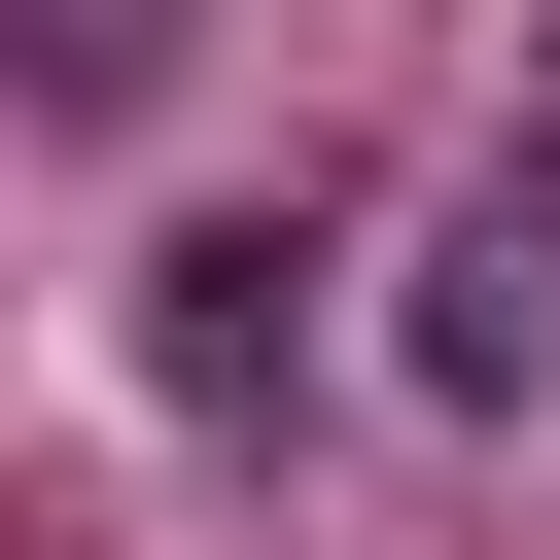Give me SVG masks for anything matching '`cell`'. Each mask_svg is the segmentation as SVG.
I'll use <instances>...</instances> for the list:
<instances>
[{
    "mask_svg": "<svg viewBox=\"0 0 560 560\" xmlns=\"http://www.w3.org/2000/svg\"><path fill=\"white\" fill-rule=\"evenodd\" d=\"M35 35H70V105H140V70H175V0H35Z\"/></svg>",
    "mask_w": 560,
    "mask_h": 560,
    "instance_id": "cell-1",
    "label": "cell"
}]
</instances>
